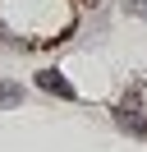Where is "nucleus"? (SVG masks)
Wrapping results in <instances>:
<instances>
[{"label": "nucleus", "mask_w": 147, "mask_h": 152, "mask_svg": "<svg viewBox=\"0 0 147 152\" xmlns=\"http://www.w3.org/2000/svg\"><path fill=\"white\" fill-rule=\"evenodd\" d=\"M32 83H37V92H46V97H60V102H78V88H74L69 78L60 74V69H37V74H32Z\"/></svg>", "instance_id": "obj_1"}, {"label": "nucleus", "mask_w": 147, "mask_h": 152, "mask_svg": "<svg viewBox=\"0 0 147 152\" xmlns=\"http://www.w3.org/2000/svg\"><path fill=\"white\" fill-rule=\"evenodd\" d=\"M23 102H28V88L14 78H0V111H18Z\"/></svg>", "instance_id": "obj_2"}, {"label": "nucleus", "mask_w": 147, "mask_h": 152, "mask_svg": "<svg viewBox=\"0 0 147 152\" xmlns=\"http://www.w3.org/2000/svg\"><path fill=\"white\" fill-rule=\"evenodd\" d=\"M124 10L133 14V19H143V23H147V0H124Z\"/></svg>", "instance_id": "obj_3"}]
</instances>
